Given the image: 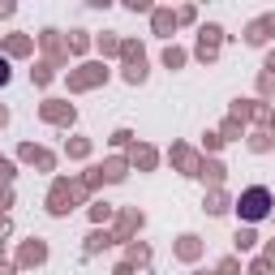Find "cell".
I'll return each instance as SVG.
<instances>
[{
    "label": "cell",
    "instance_id": "2",
    "mask_svg": "<svg viewBox=\"0 0 275 275\" xmlns=\"http://www.w3.org/2000/svg\"><path fill=\"white\" fill-rule=\"evenodd\" d=\"M4 78H9V69H4V60H0V82H4Z\"/></svg>",
    "mask_w": 275,
    "mask_h": 275
},
{
    "label": "cell",
    "instance_id": "1",
    "mask_svg": "<svg viewBox=\"0 0 275 275\" xmlns=\"http://www.w3.org/2000/svg\"><path fill=\"white\" fill-rule=\"evenodd\" d=\"M241 206H245V215H250V220H258V215L266 211V194H262V190L245 194V202H241Z\"/></svg>",
    "mask_w": 275,
    "mask_h": 275
}]
</instances>
